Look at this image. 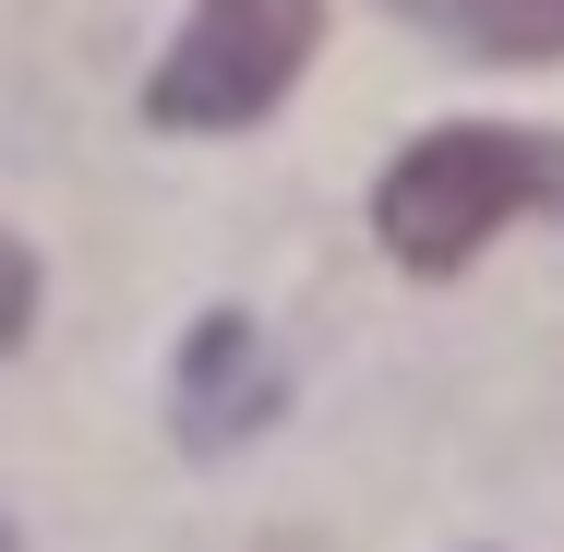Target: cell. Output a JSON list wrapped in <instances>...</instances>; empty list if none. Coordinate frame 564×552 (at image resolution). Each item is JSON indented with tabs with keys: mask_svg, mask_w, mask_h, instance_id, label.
Returning a JSON list of instances; mask_svg holds the SVG:
<instances>
[{
	"mask_svg": "<svg viewBox=\"0 0 564 552\" xmlns=\"http://www.w3.org/2000/svg\"><path fill=\"white\" fill-rule=\"evenodd\" d=\"M529 205H564V156L541 144V132L456 120V132L409 144V156L384 169V193H372V228H384V252H397V264L445 277V264H468L492 228H517Z\"/></svg>",
	"mask_w": 564,
	"mask_h": 552,
	"instance_id": "1",
	"label": "cell"
},
{
	"mask_svg": "<svg viewBox=\"0 0 564 552\" xmlns=\"http://www.w3.org/2000/svg\"><path fill=\"white\" fill-rule=\"evenodd\" d=\"M468 61H564V0H409Z\"/></svg>",
	"mask_w": 564,
	"mask_h": 552,
	"instance_id": "4",
	"label": "cell"
},
{
	"mask_svg": "<svg viewBox=\"0 0 564 552\" xmlns=\"http://www.w3.org/2000/svg\"><path fill=\"white\" fill-rule=\"evenodd\" d=\"M0 552H12V529H0Z\"/></svg>",
	"mask_w": 564,
	"mask_h": 552,
	"instance_id": "6",
	"label": "cell"
},
{
	"mask_svg": "<svg viewBox=\"0 0 564 552\" xmlns=\"http://www.w3.org/2000/svg\"><path fill=\"white\" fill-rule=\"evenodd\" d=\"M24 325H36V264H24V240L0 228V348H12Z\"/></svg>",
	"mask_w": 564,
	"mask_h": 552,
	"instance_id": "5",
	"label": "cell"
},
{
	"mask_svg": "<svg viewBox=\"0 0 564 552\" xmlns=\"http://www.w3.org/2000/svg\"><path fill=\"white\" fill-rule=\"evenodd\" d=\"M313 36H325L313 0H193V24H181V48H169V73H156V120H181V132L264 120L301 85Z\"/></svg>",
	"mask_w": 564,
	"mask_h": 552,
	"instance_id": "2",
	"label": "cell"
},
{
	"mask_svg": "<svg viewBox=\"0 0 564 552\" xmlns=\"http://www.w3.org/2000/svg\"><path fill=\"white\" fill-rule=\"evenodd\" d=\"M264 409H276V372H264L252 325H240V313H217V325L181 348V444H240Z\"/></svg>",
	"mask_w": 564,
	"mask_h": 552,
	"instance_id": "3",
	"label": "cell"
}]
</instances>
